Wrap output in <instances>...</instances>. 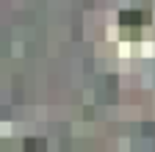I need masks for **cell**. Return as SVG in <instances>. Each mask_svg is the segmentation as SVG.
Returning a JSON list of instances; mask_svg holds the SVG:
<instances>
[{
  "label": "cell",
  "instance_id": "obj_1",
  "mask_svg": "<svg viewBox=\"0 0 155 152\" xmlns=\"http://www.w3.org/2000/svg\"><path fill=\"white\" fill-rule=\"evenodd\" d=\"M122 22H125V25L141 22V14H139V11H125V14H122Z\"/></svg>",
  "mask_w": 155,
  "mask_h": 152
}]
</instances>
